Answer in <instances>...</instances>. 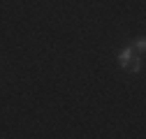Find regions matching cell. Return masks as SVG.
<instances>
[{"instance_id": "obj_1", "label": "cell", "mask_w": 146, "mask_h": 139, "mask_svg": "<svg viewBox=\"0 0 146 139\" xmlns=\"http://www.w3.org/2000/svg\"><path fill=\"white\" fill-rule=\"evenodd\" d=\"M132 56H135V49H132V44H130V46H125V49L121 51V54H118V63H121V65L125 67L127 63L132 60Z\"/></svg>"}, {"instance_id": "obj_2", "label": "cell", "mask_w": 146, "mask_h": 139, "mask_svg": "<svg viewBox=\"0 0 146 139\" xmlns=\"http://www.w3.org/2000/svg\"><path fill=\"white\" fill-rule=\"evenodd\" d=\"M123 70H127V72H139L141 70V56H132V60L127 63Z\"/></svg>"}, {"instance_id": "obj_3", "label": "cell", "mask_w": 146, "mask_h": 139, "mask_svg": "<svg viewBox=\"0 0 146 139\" xmlns=\"http://www.w3.org/2000/svg\"><path fill=\"white\" fill-rule=\"evenodd\" d=\"M132 49H137V54H144V49H146V40H144V37H137L135 44H132Z\"/></svg>"}]
</instances>
